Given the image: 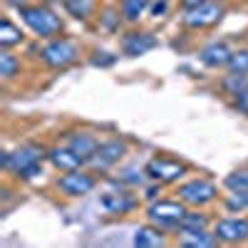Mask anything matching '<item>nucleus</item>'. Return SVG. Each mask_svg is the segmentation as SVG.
Returning <instances> with one entry per match:
<instances>
[{"label":"nucleus","instance_id":"nucleus-23","mask_svg":"<svg viewBox=\"0 0 248 248\" xmlns=\"http://www.w3.org/2000/svg\"><path fill=\"white\" fill-rule=\"evenodd\" d=\"M209 214L203 211H186V216L181 218V226H179V233H194V231H206L209 229Z\"/></svg>","mask_w":248,"mask_h":248},{"label":"nucleus","instance_id":"nucleus-26","mask_svg":"<svg viewBox=\"0 0 248 248\" xmlns=\"http://www.w3.org/2000/svg\"><path fill=\"white\" fill-rule=\"evenodd\" d=\"M223 186L229 191H248V169H236L223 179Z\"/></svg>","mask_w":248,"mask_h":248},{"label":"nucleus","instance_id":"nucleus-15","mask_svg":"<svg viewBox=\"0 0 248 248\" xmlns=\"http://www.w3.org/2000/svg\"><path fill=\"white\" fill-rule=\"evenodd\" d=\"M47 161L52 164L60 174L85 167V161H82V159L67 147V144H55V147H50V149H47Z\"/></svg>","mask_w":248,"mask_h":248},{"label":"nucleus","instance_id":"nucleus-30","mask_svg":"<svg viewBox=\"0 0 248 248\" xmlns=\"http://www.w3.org/2000/svg\"><path fill=\"white\" fill-rule=\"evenodd\" d=\"M40 174H43V161H40V164H32V167H28L25 171H20L17 179H20V181H32V179H37Z\"/></svg>","mask_w":248,"mask_h":248},{"label":"nucleus","instance_id":"nucleus-19","mask_svg":"<svg viewBox=\"0 0 248 248\" xmlns=\"http://www.w3.org/2000/svg\"><path fill=\"white\" fill-rule=\"evenodd\" d=\"M62 8L72 20H90L97 15V0H62Z\"/></svg>","mask_w":248,"mask_h":248},{"label":"nucleus","instance_id":"nucleus-12","mask_svg":"<svg viewBox=\"0 0 248 248\" xmlns=\"http://www.w3.org/2000/svg\"><path fill=\"white\" fill-rule=\"evenodd\" d=\"M159 47V37L149 30H129L122 37V52L127 57H141Z\"/></svg>","mask_w":248,"mask_h":248},{"label":"nucleus","instance_id":"nucleus-16","mask_svg":"<svg viewBox=\"0 0 248 248\" xmlns=\"http://www.w3.org/2000/svg\"><path fill=\"white\" fill-rule=\"evenodd\" d=\"M132 243L139 246V248H159V246H167L169 238H167V231H161L159 226L147 223V226H139V229L134 231Z\"/></svg>","mask_w":248,"mask_h":248},{"label":"nucleus","instance_id":"nucleus-2","mask_svg":"<svg viewBox=\"0 0 248 248\" xmlns=\"http://www.w3.org/2000/svg\"><path fill=\"white\" fill-rule=\"evenodd\" d=\"M186 211H189V206L181 199H156V201H149L147 206V221L159 226L167 233H179V226Z\"/></svg>","mask_w":248,"mask_h":248},{"label":"nucleus","instance_id":"nucleus-6","mask_svg":"<svg viewBox=\"0 0 248 248\" xmlns=\"http://www.w3.org/2000/svg\"><path fill=\"white\" fill-rule=\"evenodd\" d=\"M57 191L65 194L67 199H82L97 189V176L94 171H87V169H72V171H62L55 181Z\"/></svg>","mask_w":248,"mask_h":248},{"label":"nucleus","instance_id":"nucleus-27","mask_svg":"<svg viewBox=\"0 0 248 248\" xmlns=\"http://www.w3.org/2000/svg\"><path fill=\"white\" fill-rule=\"evenodd\" d=\"M226 209L231 214H243L248 211V191H231L226 199Z\"/></svg>","mask_w":248,"mask_h":248},{"label":"nucleus","instance_id":"nucleus-34","mask_svg":"<svg viewBox=\"0 0 248 248\" xmlns=\"http://www.w3.org/2000/svg\"><path fill=\"white\" fill-rule=\"evenodd\" d=\"M201 3H206V0H179L181 10H186V8H194V5H201Z\"/></svg>","mask_w":248,"mask_h":248},{"label":"nucleus","instance_id":"nucleus-18","mask_svg":"<svg viewBox=\"0 0 248 248\" xmlns=\"http://www.w3.org/2000/svg\"><path fill=\"white\" fill-rule=\"evenodd\" d=\"M176 243L179 246H189V248H214L221 241L216 238L214 231H194V233H176Z\"/></svg>","mask_w":248,"mask_h":248},{"label":"nucleus","instance_id":"nucleus-17","mask_svg":"<svg viewBox=\"0 0 248 248\" xmlns=\"http://www.w3.org/2000/svg\"><path fill=\"white\" fill-rule=\"evenodd\" d=\"M152 0H119V10L127 25H137L144 15H149Z\"/></svg>","mask_w":248,"mask_h":248},{"label":"nucleus","instance_id":"nucleus-33","mask_svg":"<svg viewBox=\"0 0 248 248\" xmlns=\"http://www.w3.org/2000/svg\"><path fill=\"white\" fill-rule=\"evenodd\" d=\"M161 186H164V184L154 181V184L149 186V189L144 191V196H147V201H156V199H159V191H161Z\"/></svg>","mask_w":248,"mask_h":248},{"label":"nucleus","instance_id":"nucleus-35","mask_svg":"<svg viewBox=\"0 0 248 248\" xmlns=\"http://www.w3.org/2000/svg\"><path fill=\"white\" fill-rule=\"evenodd\" d=\"M43 3H57V0H43Z\"/></svg>","mask_w":248,"mask_h":248},{"label":"nucleus","instance_id":"nucleus-3","mask_svg":"<svg viewBox=\"0 0 248 248\" xmlns=\"http://www.w3.org/2000/svg\"><path fill=\"white\" fill-rule=\"evenodd\" d=\"M40 60L45 62L50 70H67L79 60V45L72 37H52L45 40V45L40 47Z\"/></svg>","mask_w":248,"mask_h":248},{"label":"nucleus","instance_id":"nucleus-20","mask_svg":"<svg viewBox=\"0 0 248 248\" xmlns=\"http://www.w3.org/2000/svg\"><path fill=\"white\" fill-rule=\"evenodd\" d=\"M23 30H20L10 17H3L0 20V47L3 50H13L15 45H23Z\"/></svg>","mask_w":248,"mask_h":248},{"label":"nucleus","instance_id":"nucleus-8","mask_svg":"<svg viewBox=\"0 0 248 248\" xmlns=\"http://www.w3.org/2000/svg\"><path fill=\"white\" fill-rule=\"evenodd\" d=\"M124 156H127V141L119 139V137H112V139L99 141V147H97V152L92 154V159L87 161V167H90L94 174H105V171H109L112 167H117Z\"/></svg>","mask_w":248,"mask_h":248},{"label":"nucleus","instance_id":"nucleus-11","mask_svg":"<svg viewBox=\"0 0 248 248\" xmlns=\"http://www.w3.org/2000/svg\"><path fill=\"white\" fill-rule=\"evenodd\" d=\"M214 233L226 246L243 243V241H248V218L246 216H226V218H218L216 226H214Z\"/></svg>","mask_w":248,"mask_h":248},{"label":"nucleus","instance_id":"nucleus-1","mask_svg":"<svg viewBox=\"0 0 248 248\" xmlns=\"http://www.w3.org/2000/svg\"><path fill=\"white\" fill-rule=\"evenodd\" d=\"M20 20L25 23V28L37 37V40H52L62 32V17L47 5L43 0L37 3H25L23 8H17Z\"/></svg>","mask_w":248,"mask_h":248},{"label":"nucleus","instance_id":"nucleus-5","mask_svg":"<svg viewBox=\"0 0 248 248\" xmlns=\"http://www.w3.org/2000/svg\"><path fill=\"white\" fill-rule=\"evenodd\" d=\"M179 199L186 203V206H194V209H203L218 199V186L206 179V176H196V179H189L179 184Z\"/></svg>","mask_w":248,"mask_h":248},{"label":"nucleus","instance_id":"nucleus-28","mask_svg":"<svg viewBox=\"0 0 248 248\" xmlns=\"http://www.w3.org/2000/svg\"><path fill=\"white\" fill-rule=\"evenodd\" d=\"M229 72H238V75H248V47L233 50V57L229 62Z\"/></svg>","mask_w":248,"mask_h":248},{"label":"nucleus","instance_id":"nucleus-9","mask_svg":"<svg viewBox=\"0 0 248 248\" xmlns=\"http://www.w3.org/2000/svg\"><path fill=\"white\" fill-rule=\"evenodd\" d=\"M147 174L152 181L159 184H176L186 176V164L169 156H152L147 161Z\"/></svg>","mask_w":248,"mask_h":248},{"label":"nucleus","instance_id":"nucleus-4","mask_svg":"<svg viewBox=\"0 0 248 248\" xmlns=\"http://www.w3.org/2000/svg\"><path fill=\"white\" fill-rule=\"evenodd\" d=\"M226 10L229 8H226L223 0H206V3H201V5L186 8L184 15H181V23L189 30H209V28L221 23Z\"/></svg>","mask_w":248,"mask_h":248},{"label":"nucleus","instance_id":"nucleus-22","mask_svg":"<svg viewBox=\"0 0 248 248\" xmlns=\"http://www.w3.org/2000/svg\"><path fill=\"white\" fill-rule=\"evenodd\" d=\"M147 179H149V174H147V167H139V164H127V167H122L119 171H117V181H122L124 186H144L147 184Z\"/></svg>","mask_w":248,"mask_h":248},{"label":"nucleus","instance_id":"nucleus-29","mask_svg":"<svg viewBox=\"0 0 248 248\" xmlns=\"http://www.w3.org/2000/svg\"><path fill=\"white\" fill-rule=\"evenodd\" d=\"M114 62H117V57L109 55V52H99V50H97V52L92 55V65H94V67H112Z\"/></svg>","mask_w":248,"mask_h":248},{"label":"nucleus","instance_id":"nucleus-14","mask_svg":"<svg viewBox=\"0 0 248 248\" xmlns=\"http://www.w3.org/2000/svg\"><path fill=\"white\" fill-rule=\"evenodd\" d=\"M65 144L87 164L92 159V154L97 152V147H99V137L94 132H90V129H75V132H70L65 137Z\"/></svg>","mask_w":248,"mask_h":248},{"label":"nucleus","instance_id":"nucleus-32","mask_svg":"<svg viewBox=\"0 0 248 248\" xmlns=\"http://www.w3.org/2000/svg\"><path fill=\"white\" fill-rule=\"evenodd\" d=\"M231 105H233V109H236L238 114H246V117H248V90L241 92V94H236Z\"/></svg>","mask_w":248,"mask_h":248},{"label":"nucleus","instance_id":"nucleus-7","mask_svg":"<svg viewBox=\"0 0 248 248\" xmlns=\"http://www.w3.org/2000/svg\"><path fill=\"white\" fill-rule=\"evenodd\" d=\"M43 159H47V149L37 141H28L23 147H17L15 152H3V169L17 176L20 171H25L32 164H40Z\"/></svg>","mask_w":248,"mask_h":248},{"label":"nucleus","instance_id":"nucleus-31","mask_svg":"<svg viewBox=\"0 0 248 248\" xmlns=\"http://www.w3.org/2000/svg\"><path fill=\"white\" fill-rule=\"evenodd\" d=\"M167 13H169V0H152V8H149L152 17H164Z\"/></svg>","mask_w":248,"mask_h":248},{"label":"nucleus","instance_id":"nucleus-21","mask_svg":"<svg viewBox=\"0 0 248 248\" xmlns=\"http://www.w3.org/2000/svg\"><path fill=\"white\" fill-rule=\"evenodd\" d=\"M97 20H99V30H102V32H107V35L119 32V25L124 23L119 5H117V8H114V5L102 8V10H99V15H97Z\"/></svg>","mask_w":248,"mask_h":248},{"label":"nucleus","instance_id":"nucleus-10","mask_svg":"<svg viewBox=\"0 0 248 248\" xmlns=\"http://www.w3.org/2000/svg\"><path fill=\"white\" fill-rule=\"evenodd\" d=\"M137 203H139L137 196H134L132 191L124 189L122 181H117L114 189H109V191H105V194L99 196V206H102L107 214H112V216H124V214L134 211Z\"/></svg>","mask_w":248,"mask_h":248},{"label":"nucleus","instance_id":"nucleus-25","mask_svg":"<svg viewBox=\"0 0 248 248\" xmlns=\"http://www.w3.org/2000/svg\"><path fill=\"white\" fill-rule=\"evenodd\" d=\"M20 57L17 55H13L10 50H3L0 52V77L3 79H13V77H17L20 75Z\"/></svg>","mask_w":248,"mask_h":248},{"label":"nucleus","instance_id":"nucleus-13","mask_svg":"<svg viewBox=\"0 0 248 248\" xmlns=\"http://www.w3.org/2000/svg\"><path fill=\"white\" fill-rule=\"evenodd\" d=\"M233 57V50L226 40H211L209 45H203L199 50V60L203 67L209 70H221V67H229V62Z\"/></svg>","mask_w":248,"mask_h":248},{"label":"nucleus","instance_id":"nucleus-24","mask_svg":"<svg viewBox=\"0 0 248 248\" xmlns=\"http://www.w3.org/2000/svg\"><path fill=\"white\" fill-rule=\"evenodd\" d=\"M221 90L233 99L236 94H241V92L248 90V75H238V72L223 75V77H221Z\"/></svg>","mask_w":248,"mask_h":248}]
</instances>
